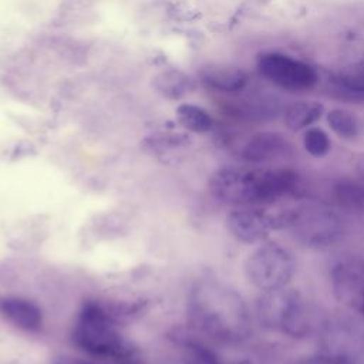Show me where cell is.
<instances>
[{
  "instance_id": "obj_2",
  "label": "cell",
  "mask_w": 364,
  "mask_h": 364,
  "mask_svg": "<svg viewBox=\"0 0 364 364\" xmlns=\"http://www.w3.org/2000/svg\"><path fill=\"white\" fill-rule=\"evenodd\" d=\"M299 186V173L289 168L223 166L216 169L208 181L210 195L233 206L273 203L294 193Z\"/></svg>"
},
{
  "instance_id": "obj_27",
  "label": "cell",
  "mask_w": 364,
  "mask_h": 364,
  "mask_svg": "<svg viewBox=\"0 0 364 364\" xmlns=\"http://www.w3.org/2000/svg\"><path fill=\"white\" fill-rule=\"evenodd\" d=\"M236 364H255V363H253V361H250V360H247V358H243V360L237 361Z\"/></svg>"
},
{
  "instance_id": "obj_5",
  "label": "cell",
  "mask_w": 364,
  "mask_h": 364,
  "mask_svg": "<svg viewBox=\"0 0 364 364\" xmlns=\"http://www.w3.org/2000/svg\"><path fill=\"white\" fill-rule=\"evenodd\" d=\"M282 225L290 229L297 242L314 249L328 247L343 235V223L338 215L324 205L313 202L293 209L284 220L282 219Z\"/></svg>"
},
{
  "instance_id": "obj_19",
  "label": "cell",
  "mask_w": 364,
  "mask_h": 364,
  "mask_svg": "<svg viewBox=\"0 0 364 364\" xmlns=\"http://www.w3.org/2000/svg\"><path fill=\"white\" fill-rule=\"evenodd\" d=\"M176 117L183 128L196 134L208 132L213 125L210 114L195 104H181L176 108Z\"/></svg>"
},
{
  "instance_id": "obj_18",
  "label": "cell",
  "mask_w": 364,
  "mask_h": 364,
  "mask_svg": "<svg viewBox=\"0 0 364 364\" xmlns=\"http://www.w3.org/2000/svg\"><path fill=\"white\" fill-rule=\"evenodd\" d=\"M155 90L168 100H179L193 90L192 78L181 70H165L152 78Z\"/></svg>"
},
{
  "instance_id": "obj_6",
  "label": "cell",
  "mask_w": 364,
  "mask_h": 364,
  "mask_svg": "<svg viewBox=\"0 0 364 364\" xmlns=\"http://www.w3.org/2000/svg\"><path fill=\"white\" fill-rule=\"evenodd\" d=\"M296 272V262L290 250L280 245H263L245 260L247 280L263 291L286 287Z\"/></svg>"
},
{
  "instance_id": "obj_11",
  "label": "cell",
  "mask_w": 364,
  "mask_h": 364,
  "mask_svg": "<svg viewBox=\"0 0 364 364\" xmlns=\"http://www.w3.org/2000/svg\"><path fill=\"white\" fill-rule=\"evenodd\" d=\"M293 146L280 132L262 131L252 135L243 145L240 156L249 164H269L290 156Z\"/></svg>"
},
{
  "instance_id": "obj_9",
  "label": "cell",
  "mask_w": 364,
  "mask_h": 364,
  "mask_svg": "<svg viewBox=\"0 0 364 364\" xmlns=\"http://www.w3.org/2000/svg\"><path fill=\"white\" fill-rule=\"evenodd\" d=\"M282 226V219L255 206H236L226 216L229 233L239 242L255 245L266 240L270 232Z\"/></svg>"
},
{
  "instance_id": "obj_17",
  "label": "cell",
  "mask_w": 364,
  "mask_h": 364,
  "mask_svg": "<svg viewBox=\"0 0 364 364\" xmlns=\"http://www.w3.org/2000/svg\"><path fill=\"white\" fill-rule=\"evenodd\" d=\"M324 105L318 101H296L284 108V125L290 131H300L321 118Z\"/></svg>"
},
{
  "instance_id": "obj_10",
  "label": "cell",
  "mask_w": 364,
  "mask_h": 364,
  "mask_svg": "<svg viewBox=\"0 0 364 364\" xmlns=\"http://www.w3.org/2000/svg\"><path fill=\"white\" fill-rule=\"evenodd\" d=\"M331 290L337 301L364 317V273L351 263L340 262L331 269Z\"/></svg>"
},
{
  "instance_id": "obj_4",
  "label": "cell",
  "mask_w": 364,
  "mask_h": 364,
  "mask_svg": "<svg viewBox=\"0 0 364 364\" xmlns=\"http://www.w3.org/2000/svg\"><path fill=\"white\" fill-rule=\"evenodd\" d=\"M256 317L262 327L293 338H303L310 333L309 307L296 289L282 287L263 291L256 300Z\"/></svg>"
},
{
  "instance_id": "obj_22",
  "label": "cell",
  "mask_w": 364,
  "mask_h": 364,
  "mask_svg": "<svg viewBox=\"0 0 364 364\" xmlns=\"http://www.w3.org/2000/svg\"><path fill=\"white\" fill-rule=\"evenodd\" d=\"M303 144H304L306 151L314 158H323L331 149V141H330L327 132L317 127L309 128L304 132Z\"/></svg>"
},
{
  "instance_id": "obj_24",
  "label": "cell",
  "mask_w": 364,
  "mask_h": 364,
  "mask_svg": "<svg viewBox=\"0 0 364 364\" xmlns=\"http://www.w3.org/2000/svg\"><path fill=\"white\" fill-rule=\"evenodd\" d=\"M297 364H351V363L340 355L321 351V353L301 358L300 361H297Z\"/></svg>"
},
{
  "instance_id": "obj_21",
  "label": "cell",
  "mask_w": 364,
  "mask_h": 364,
  "mask_svg": "<svg viewBox=\"0 0 364 364\" xmlns=\"http://www.w3.org/2000/svg\"><path fill=\"white\" fill-rule=\"evenodd\" d=\"M334 81L351 91L364 94V60L344 65Z\"/></svg>"
},
{
  "instance_id": "obj_20",
  "label": "cell",
  "mask_w": 364,
  "mask_h": 364,
  "mask_svg": "<svg viewBox=\"0 0 364 364\" xmlns=\"http://www.w3.org/2000/svg\"><path fill=\"white\" fill-rule=\"evenodd\" d=\"M327 124L343 139H354L360 134L357 117L343 108H334L327 114Z\"/></svg>"
},
{
  "instance_id": "obj_7",
  "label": "cell",
  "mask_w": 364,
  "mask_h": 364,
  "mask_svg": "<svg viewBox=\"0 0 364 364\" xmlns=\"http://www.w3.org/2000/svg\"><path fill=\"white\" fill-rule=\"evenodd\" d=\"M257 68L264 78L287 91H306L318 82L314 67L283 53L262 54Z\"/></svg>"
},
{
  "instance_id": "obj_25",
  "label": "cell",
  "mask_w": 364,
  "mask_h": 364,
  "mask_svg": "<svg viewBox=\"0 0 364 364\" xmlns=\"http://www.w3.org/2000/svg\"><path fill=\"white\" fill-rule=\"evenodd\" d=\"M53 364H107L101 360H97L90 355H70V354H63L58 357H54Z\"/></svg>"
},
{
  "instance_id": "obj_13",
  "label": "cell",
  "mask_w": 364,
  "mask_h": 364,
  "mask_svg": "<svg viewBox=\"0 0 364 364\" xmlns=\"http://www.w3.org/2000/svg\"><path fill=\"white\" fill-rule=\"evenodd\" d=\"M168 340L178 351L175 364H223L210 347L181 327L173 328Z\"/></svg>"
},
{
  "instance_id": "obj_3",
  "label": "cell",
  "mask_w": 364,
  "mask_h": 364,
  "mask_svg": "<svg viewBox=\"0 0 364 364\" xmlns=\"http://www.w3.org/2000/svg\"><path fill=\"white\" fill-rule=\"evenodd\" d=\"M73 344L107 364H144L138 348L119 331L98 300H87L71 330Z\"/></svg>"
},
{
  "instance_id": "obj_8",
  "label": "cell",
  "mask_w": 364,
  "mask_h": 364,
  "mask_svg": "<svg viewBox=\"0 0 364 364\" xmlns=\"http://www.w3.org/2000/svg\"><path fill=\"white\" fill-rule=\"evenodd\" d=\"M321 351L340 355L351 364H364V327L351 316L328 317L321 331Z\"/></svg>"
},
{
  "instance_id": "obj_15",
  "label": "cell",
  "mask_w": 364,
  "mask_h": 364,
  "mask_svg": "<svg viewBox=\"0 0 364 364\" xmlns=\"http://www.w3.org/2000/svg\"><path fill=\"white\" fill-rule=\"evenodd\" d=\"M200 81L212 90L222 92H236L246 87L249 77L237 67L210 64L200 70Z\"/></svg>"
},
{
  "instance_id": "obj_1",
  "label": "cell",
  "mask_w": 364,
  "mask_h": 364,
  "mask_svg": "<svg viewBox=\"0 0 364 364\" xmlns=\"http://www.w3.org/2000/svg\"><path fill=\"white\" fill-rule=\"evenodd\" d=\"M186 313L191 327L208 338L237 346L252 334L250 310L242 294L216 279H200L189 290Z\"/></svg>"
},
{
  "instance_id": "obj_26",
  "label": "cell",
  "mask_w": 364,
  "mask_h": 364,
  "mask_svg": "<svg viewBox=\"0 0 364 364\" xmlns=\"http://www.w3.org/2000/svg\"><path fill=\"white\" fill-rule=\"evenodd\" d=\"M351 166L360 181L364 182V152H357L351 156Z\"/></svg>"
},
{
  "instance_id": "obj_23",
  "label": "cell",
  "mask_w": 364,
  "mask_h": 364,
  "mask_svg": "<svg viewBox=\"0 0 364 364\" xmlns=\"http://www.w3.org/2000/svg\"><path fill=\"white\" fill-rule=\"evenodd\" d=\"M188 138L183 134L178 132H159L155 135H151L146 138V145L152 151H169V149H176L179 146H183L188 144Z\"/></svg>"
},
{
  "instance_id": "obj_14",
  "label": "cell",
  "mask_w": 364,
  "mask_h": 364,
  "mask_svg": "<svg viewBox=\"0 0 364 364\" xmlns=\"http://www.w3.org/2000/svg\"><path fill=\"white\" fill-rule=\"evenodd\" d=\"M232 112L247 121H269L284 109L280 98L269 94H253L233 102Z\"/></svg>"
},
{
  "instance_id": "obj_12",
  "label": "cell",
  "mask_w": 364,
  "mask_h": 364,
  "mask_svg": "<svg viewBox=\"0 0 364 364\" xmlns=\"http://www.w3.org/2000/svg\"><path fill=\"white\" fill-rule=\"evenodd\" d=\"M0 313L9 323L20 330L38 333L43 327V311L28 299L20 296L0 297Z\"/></svg>"
},
{
  "instance_id": "obj_16",
  "label": "cell",
  "mask_w": 364,
  "mask_h": 364,
  "mask_svg": "<svg viewBox=\"0 0 364 364\" xmlns=\"http://www.w3.org/2000/svg\"><path fill=\"white\" fill-rule=\"evenodd\" d=\"M336 203L348 213H364V182L341 178L333 185Z\"/></svg>"
}]
</instances>
